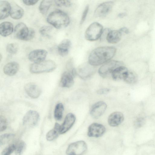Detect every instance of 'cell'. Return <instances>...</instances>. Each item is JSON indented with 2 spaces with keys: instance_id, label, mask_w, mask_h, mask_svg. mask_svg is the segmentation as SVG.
<instances>
[{
  "instance_id": "obj_1",
  "label": "cell",
  "mask_w": 155,
  "mask_h": 155,
  "mask_svg": "<svg viewBox=\"0 0 155 155\" xmlns=\"http://www.w3.org/2000/svg\"><path fill=\"white\" fill-rule=\"evenodd\" d=\"M116 52V48L111 46H102L97 48L90 54L88 59L89 64L97 66L104 64L114 57Z\"/></svg>"
},
{
  "instance_id": "obj_2",
  "label": "cell",
  "mask_w": 155,
  "mask_h": 155,
  "mask_svg": "<svg viewBox=\"0 0 155 155\" xmlns=\"http://www.w3.org/2000/svg\"><path fill=\"white\" fill-rule=\"evenodd\" d=\"M48 22L57 29L67 27L70 23V18L65 12L56 10L51 13L47 18Z\"/></svg>"
},
{
  "instance_id": "obj_3",
  "label": "cell",
  "mask_w": 155,
  "mask_h": 155,
  "mask_svg": "<svg viewBox=\"0 0 155 155\" xmlns=\"http://www.w3.org/2000/svg\"><path fill=\"white\" fill-rule=\"evenodd\" d=\"M56 67V64L54 61L46 60L31 64L29 67V70L31 73L34 74L48 72L54 71Z\"/></svg>"
},
{
  "instance_id": "obj_4",
  "label": "cell",
  "mask_w": 155,
  "mask_h": 155,
  "mask_svg": "<svg viewBox=\"0 0 155 155\" xmlns=\"http://www.w3.org/2000/svg\"><path fill=\"white\" fill-rule=\"evenodd\" d=\"M103 32L102 25L98 22H94L91 24L87 28L85 37L89 41H96L102 36Z\"/></svg>"
},
{
  "instance_id": "obj_5",
  "label": "cell",
  "mask_w": 155,
  "mask_h": 155,
  "mask_svg": "<svg viewBox=\"0 0 155 155\" xmlns=\"http://www.w3.org/2000/svg\"><path fill=\"white\" fill-rule=\"evenodd\" d=\"M87 145L83 140L78 141L70 144L66 150L67 155H83L87 150Z\"/></svg>"
},
{
  "instance_id": "obj_6",
  "label": "cell",
  "mask_w": 155,
  "mask_h": 155,
  "mask_svg": "<svg viewBox=\"0 0 155 155\" xmlns=\"http://www.w3.org/2000/svg\"><path fill=\"white\" fill-rule=\"evenodd\" d=\"M122 66V63L116 60H110L104 63L99 68L98 73L103 78H105L110 74L117 67Z\"/></svg>"
},
{
  "instance_id": "obj_7",
  "label": "cell",
  "mask_w": 155,
  "mask_h": 155,
  "mask_svg": "<svg viewBox=\"0 0 155 155\" xmlns=\"http://www.w3.org/2000/svg\"><path fill=\"white\" fill-rule=\"evenodd\" d=\"M39 117V114L37 111L29 110L26 113L23 118V124L28 127H34L37 124Z\"/></svg>"
},
{
  "instance_id": "obj_8",
  "label": "cell",
  "mask_w": 155,
  "mask_h": 155,
  "mask_svg": "<svg viewBox=\"0 0 155 155\" xmlns=\"http://www.w3.org/2000/svg\"><path fill=\"white\" fill-rule=\"evenodd\" d=\"M114 5L112 1H107L100 4L95 9L94 16L97 18L106 16L111 11Z\"/></svg>"
},
{
  "instance_id": "obj_9",
  "label": "cell",
  "mask_w": 155,
  "mask_h": 155,
  "mask_svg": "<svg viewBox=\"0 0 155 155\" xmlns=\"http://www.w3.org/2000/svg\"><path fill=\"white\" fill-rule=\"evenodd\" d=\"M105 131L106 128L103 125L94 123L89 126L87 134L90 137H98L102 136Z\"/></svg>"
},
{
  "instance_id": "obj_10",
  "label": "cell",
  "mask_w": 155,
  "mask_h": 155,
  "mask_svg": "<svg viewBox=\"0 0 155 155\" xmlns=\"http://www.w3.org/2000/svg\"><path fill=\"white\" fill-rule=\"evenodd\" d=\"M107 107V105L104 102H97L91 107L90 110V114L94 118H98L104 113Z\"/></svg>"
},
{
  "instance_id": "obj_11",
  "label": "cell",
  "mask_w": 155,
  "mask_h": 155,
  "mask_svg": "<svg viewBox=\"0 0 155 155\" xmlns=\"http://www.w3.org/2000/svg\"><path fill=\"white\" fill-rule=\"evenodd\" d=\"M29 28L25 24L22 22L18 23L15 27L14 35L17 38L26 41L28 35Z\"/></svg>"
},
{
  "instance_id": "obj_12",
  "label": "cell",
  "mask_w": 155,
  "mask_h": 155,
  "mask_svg": "<svg viewBox=\"0 0 155 155\" xmlns=\"http://www.w3.org/2000/svg\"><path fill=\"white\" fill-rule=\"evenodd\" d=\"M24 90L28 95L33 99L39 97L41 92V88L36 84L32 82L26 84L24 87Z\"/></svg>"
},
{
  "instance_id": "obj_13",
  "label": "cell",
  "mask_w": 155,
  "mask_h": 155,
  "mask_svg": "<svg viewBox=\"0 0 155 155\" xmlns=\"http://www.w3.org/2000/svg\"><path fill=\"white\" fill-rule=\"evenodd\" d=\"M48 54L47 51L44 49H38L32 51L28 55V59L34 63L45 60Z\"/></svg>"
},
{
  "instance_id": "obj_14",
  "label": "cell",
  "mask_w": 155,
  "mask_h": 155,
  "mask_svg": "<svg viewBox=\"0 0 155 155\" xmlns=\"http://www.w3.org/2000/svg\"><path fill=\"white\" fill-rule=\"evenodd\" d=\"M76 120L75 115L72 113H69L66 116L63 123L61 125L60 134L66 133L72 127Z\"/></svg>"
},
{
  "instance_id": "obj_15",
  "label": "cell",
  "mask_w": 155,
  "mask_h": 155,
  "mask_svg": "<svg viewBox=\"0 0 155 155\" xmlns=\"http://www.w3.org/2000/svg\"><path fill=\"white\" fill-rule=\"evenodd\" d=\"M124 120V116L120 112H115L109 116L108 123L109 125L113 127L117 126L120 124Z\"/></svg>"
},
{
  "instance_id": "obj_16",
  "label": "cell",
  "mask_w": 155,
  "mask_h": 155,
  "mask_svg": "<svg viewBox=\"0 0 155 155\" xmlns=\"http://www.w3.org/2000/svg\"><path fill=\"white\" fill-rule=\"evenodd\" d=\"M74 77L68 71L64 72L61 76L60 84L63 87L69 88L74 84Z\"/></svg>"
},
{
  "instance_id": "obj_17",
  "label": "cell",
  "mask_w": 155,
  "mask_h": 155,
  "mask_svg": "<svg viewBox=\"0 0 155 155\" xmlns=\"http://www.w3.org/2000/svg\"><path fill=\"white\" fill-rule=\"evenodd\" d=\"M128 71L125 67L122 65L119 66L112 72L111 74L112 78L115 81L124 80Z\"/></svg>"
},
{
  "instance_id": "obj_18",
  "label": "cell",
  "mask_w": 155,
  "mask_h": 155,
  "mask_svg": "<svg viewBox=\"0 0 155 155\" xmlns=\"http://www.w3.org/2000/svg\"><path fill=\"white\" fill-rule=\"evenodd\" d=\"M71 46V41L68 39L62 40L58 47V51L59 54L61 56H66L68 53Z\"/></svg>"
},
{
  "instance_id": "obj_19",
  "label": "cell",
  "mask_w": 155,
  "mask_h": 155,
  "mask_svg": "<svg viewBox=\"0 0 155 155\" xmlns=\"http://www.w3.org/2000/svg\"><path fill=\"white\" fill-rule=\"evenodd\" d=\"M122 35V33L119 30H110L107 34L106 38L109 43L115 44L120 41Z\"/></svg>"
},
{
  "instance_id": "obj_20",
  "label": "cell",
  "mask_w": 155,
  "mask_h": 155,
  "mask_svg": "<svg viewBox=\"0 0 155 155\" xmlns=\"http://www.w3.org/2000/svg\"><path fill=\"white\" fill-rule=\"evenodd\" d=\"M19 68L18 64L15 61L9 62L6 64L3 68V71L6 75L12 76L15 75Z\"/></svg>"
},
{
  "instance_id": "obj_21",
  "label": "cell",
  "mask_w": 155,
  "mask_h": 155,
  "mask_svg": "<svg viewBox=\"0 0 155 155\" xmlns=\"http://www.w3.org/2000/svg\"><path fill=\"white\" fill-rule=\"evenodd\" d=\"M11 5L10 15L15 19L21 18L23 16L24 11L22 8L15 3H12Z\"/></svg>"
},
{
  "instance_id": "obj_22",
  "label": "cell",
  "mask_w": 155,
  "mask_h": 155,
  "mask_svg": "<svg viewBox=\"0 0 155 155\" xmlns=\"http://www.w3.org/2000/svg\"><path fill=\"white\" fill-rule=\"evenodd\" d=\"M11 5L6 1L0 2V19H3L7 17L10 13Z\"/></svg>"
},
{
  "instance_id": "obj_23",
  "label": "cell",
  "mask_w": 155,
  "mask_h": 155,
  "mask_svg": "<svg viewBox=\"0 0 155 155\" xmlns=\"http://www.w3.org/2000/svg\"><path fill=\"white\" fill-rule=\"evenodd\" d=\"M14 30L12 23L8 21L2 22L0 25V33L3 37H6L12 33Z\"/></svg>"
},
{
  "instance_id": "obj_24",
  "label": "cell",
  "mask_w": 155,
  "mask_h": 155,
  "mask_svg": "<svg viewBox=\"0 0 155 155\" xmlns=\"http://www.w3.org/2000/svg\"><path fill=\"white\" fill-rule=\"evenodd\" d=\"M61 125L56 123L54 128L49 131L46 135V138L48 141H52L57 138L60 134Z\"/></svg>"
},
{
  "instance_id": "obj_25",
  "label": "cell",
  "mask_w": 155,
  "mask_h": 155,
  "mask_svg": "<svg viewBox=\"0 0 155 155\" xmlns=\"http://www.w3.org/2000/svg\"><path fill=\"white\" fill-rule=\"evenodd\" d=\"M64 110V106L62 103H60L56 105L54 112V117L55 120H60L62 119Z\"/></svg>"
},
{
  "instance_id": "obj_26",
  "label": "cell",
  "mask_w": 155,
  "mask_h": 155,
  "mask_svg": "<svg viewBox=\"0 0 155 155\" xmlns=\"http://www.w3.org/2000/svg\"><path fill=\"white\" fill-rule=\"evenodd\" d=\"M53 3L52 0H43L40 4L39 9L41 13L43 14H46Z\"/></svg>"
},
{
  "instance_id": "obj_27",
  "label": "cell",
  "mask_w": 155,
  "mask_h": 155,
  "mask_svg": "<svg viewBox=\"0 0 155 155\" xmlns=\"http://www.w3.org/2000/svg\"><path fill=\"white\" fill-rule=\"evenodd\" d=\"M137 80V76L136 74L133 71H128L124 80L127 83L130 84L135 83Z\"/></svg>"
},
{
  "instance_id": "obj_28",
  "label": "cell",
  "mask_w": 155,
  "mask_h": 155,
  "mask_svg": "<svg viewBox=\"0 0 155 155\" xmlns=\"http://www.w3.org/2000/svg\"><path fill=\"white\" fill-rule=\"evenodd\" d=\"M15 146V155H21L26 148V143L24 141H21Z\"/></svg>"
},
{
  "instance_id": "obj_29",
  "label": "cell",
  "mask_w": 155,
  "mask_h": 155,
  "mask_svg": "<svg viewBox=\"0 0 155 155\" xmlns=\"http://www.w3.org/2000/svg\"><path fill=\"white\" fill-rule=\"evenodd\" d=\"M15 136V135L12 134H5L1 135L0 144L1 145L8 143Z\"/></svg>"
},
{
  "instance_id": "obj_30",
  "label": "cell",
  "mask_w": 155,
  "mask_h": 155,
  "mask_svg": "<svg viewBox=\"0 0 155 155\" xmlns=\"http://www.w3.org/2000/svg\"><path fill=\"white\" fill-rule=\"evenodd\" d=\"M18 48V45L17 44L12 43L7 45L6 49L7 52L9 53L14 54L17 52Z\"/></svg>"
},
{
  "instance_id": "obj_31",
  "label": "cell",
  "mask_w": 155,
  "mask_h": 155,
  "mask_svg": "<svg viewBox=\"0 0 155 155\" xmlns=\"http://www.w3.org/2000/svg\"><path fill=\"white\" fill-rule=\"evenodd\" d=\"M51 26L48 25H45L41 27L39 29L40 34L45 36H49L50 33L52 30Z\"/></svg>"
},
{
  "instance_id": "obj_32",
  "label": "cell",
  "mask_w": 155,
  "mask_h": 155,
  "mask_svg": "<svg viewBox=\"0 0 155 155\" xmlns=\"http://www.w3.org/2000/svg\"><path fill=\"white\" fill-rule=\"evenodd\" d=\"M55 4L58 7H70L71 5V2L68 0H55Z\"/></svg>"
},
{
  "instance_id": "obj_33",
  "label": "cell",
  "mask_w": 155,
  "mask_h": 155,
  "mask_svg": "<svg viewBox=\"0 0 155 155\" xmlns=\"http://www.w3.org/2000/svg\"><path fill=\"white\" fill-rule=\"evenodd\" d=\"M15 145L12 144L5 148L2 152V155H10L15 150Z\"/></svg>"
},
{
  "instance_id": "obj_34",
  "label": "cell",
  "mask_w": 155,
  "mask_h": 155,
  "mask_svg": "<svg viewBox=\"0 0 155 155\" xmlns=\"http://www.w3.org/2000/svg\"><path fill=\"white\" fill-rule=\"evenodd\" d=\"M7 126V122L5 118L3 116L0 117V131H3L6 129Z\"/></svg>"
},
{
  "instance_id": "obj_35",
  "label": "cell",
  "mask_w": 155,
  "mask_h": 155,
  "mask_svg": "<svg viewBox=\"0 0 155 155\" xmlns=\"http://www.w3.org/2000/svg\"><path fill=\"white\" fill-rule=\"evenodd\" d=\"M89 5H87L85 6V8L82 13L80 21V24H82L85 21L89 11Z\"/></svg>"
},
{
  "instance_id": "obj_36",
  "label": "cell",
  "mask_w": 155,
  "mask_h": 155,
  "mask_svg": "<svg viewBox=\"0 0 155 155\" xmlns=\"http://www.w3.org/2000/svg\"><path fill=\"white\" fill-rule=\"evenodd\" d=\"M144 123L145 120L143 118H139L136 120L134 123V125L136 127H140L143 125Z\"/></svg>"
},
{
  "instance_id": "obj_37",
  "label": "cell",
  "mask_w": 155,
  "mask_h": 155,
  "mask_svg": "<svg viewBox=\"0 0 155 155\" xmlns=\"http://www.w3.org/2000/svg\"><path fill=\"white\" fill-rule=\"evenodd\" d=\"M35 30L32 28H29V32L26 41H28L33 38L35 36Z\"/></svg>"
},
{
  "instance_id": "obj_38",
  "label": "cell",
  "mask_w": 155,
  "mask_h": 155,
  "mask_svg": "<svg viewBox=\"0 0 155 155\" xmlns=\"http://www.w3.org/2000/svg\"><path fill=\"white\" fill-rule=\"evenodd\" d=\"M110 89L107 88L100 89L97 91V93L99 94H105L108 93Z\"/></svg>"
},
{
  "instance_id": "obj_39",
  "label": "cell",
  "mask_w": 155,
  "mask_h": 155,
  "mask_svg": "<svg viewBox=\"0 0 155 155\" xmlns=\"http://www.w3.org/2000/svg\"><path fill=\"white\" fill-rule=\"evenodd\" d=\"M24 3L27 5H32L36 4L38 2V0H23Z\"/></svg>"
},
{
  "instance_id": "obj_40",
  "label": "cell",
  "mask_w": 155,
  "mask_h": 155,
  "mask_svg": "<svg viewBox=\"0 0 155 155\" xmlns=\"http://www.w3.org/2000/svg\"><path fill=\"white\" fill-rule=\"evenodd\" d=\"M119 30L122 34L123 33L127 34L129 33V31L128 29L125 27L122 28Z\"/></svg>"
},
{
  "instance_id": "obj_41",
  "label": "cell",
  "mask_w": 155,
  "mask_h": 155,
  "mask_svg": "<svg viewBox=\"0 0 155 155\" xmlns=\"http://www.w3.org/2000/svg\"><path fill=\"white\" fill-rule=\"evenodd\" d=\"M126 15L125 13H120L118 15V17L119 18H122L124 17Z\"/></svg>"
}]
</instances>
